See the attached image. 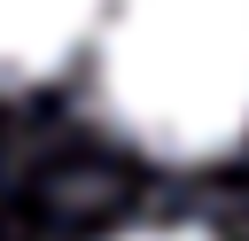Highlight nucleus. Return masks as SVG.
<instances>
[{
  "label": "nucleus",
  "instance_id": "obj_1",
  "mask_svg": "<svg viewBox=\"0 0 249 241\" xmlns=\"http://www.w3.org/2000/svg\"><path fill=\"white\" fill-rule=\"evenodd\" d=\"M93 101L163 163L226 155L249 132V0H109Z\"/></svg>",
  "mask_w": 249,
  "mask_h": 241
},
{
  "label": "nucleus",
  "instance_id": "obj_2",
  "mask_svg": "<svg viewBox=\"0 0 249 241\" xmlns=\"http://www.w3.org/2000/svg\"><path fill=\"white\" fill-rule=\"evenodd\" d=\"M101 16H109V0H0V93L78 62L93 47Z\"/></svg>",
  "mask_w": 249,
  "mask_h": 241
},
{
  "label": "nucleus",
  "instance_id": "obj_3",
  "mask_svg": "<svg viewBox=\"0 0 249 241\" xmlns=\"http://www.w3.org/2000/svg\"><path fill=\"white\" fill-rule=\"evenodd\" d=\"M124 241H210V233H195V225H148V233H124Z\"/></svg>",
  "mask_w": 249,
  "mask_h": 241
}]
</instances>
